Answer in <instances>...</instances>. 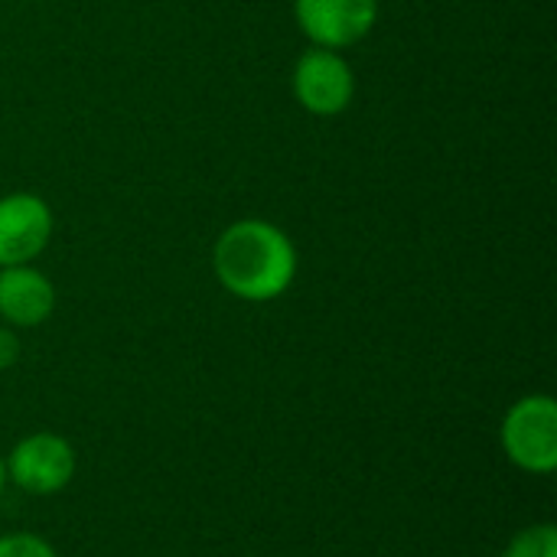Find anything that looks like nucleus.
Segmentation results:
<instances>
[{
	"label": "nucleus",
	"mask_w": 557,
	"mask_h": 557,
	"mask_svg": "<svg viewBox=\"0 0 557 557\" xmlns=\"http://www.w3.org/2000/svg\"><path fill=\"white\" fill-rule=\"evenodd\" d=\"M52 235V212L39 196L13 193L0 199V268L29 264Z\"/></svg>",
	"instance_id": "obj_6"
},
{
	"label": "nucleus",
	"mask_w": 557,
	"mask_h": 557,
	"mask_svg": "<svg viewBox=\"0 0 557 557\" xmlns=\"http://www.w3.org/2000/svg\"><path fill=\"white\" fill-rule=\"evenodd\" d=\"M20 359V339L13 336V330H0V372L10 369Z\"/></svg>",
	"instance_id": "obj_10"
},
{
	"label": "nucleus",
	"mask_w": 557,
	"mask_h": 557,
	"mask_svg": "<svg viewBox=\"0 0 557 557\" xmlns=\"http://www.w3.org/2000/svg\"><path fill=\"white\" fill-rule=\"evenodd\" d=\"M219 284L251 304L277 300L297 274V251L290 238L271 222H235L228 225L212 251Z\"/></svg>",
	"instance_id": "obj_1"
},
{
	"label": "nucleus",
	"mask_w": 557,
	"mask_h": 557,
	"mask_svg": "<svg viewBox=\"0 0 557 557\" xmlns=\"http://www.w3.org/2000/svg\"><path fill=\"white\" fill-rule=\"evenodd\" d=\"M0 557H55L52 545L29 532L0 535Z\"/></svg>",
	"instance_id": "obj_9"
},
{
	"label": "nucleus",
	"mask_w": 557,
	"mask_h": 557,
	"mask_svg": "<svg viewBox=\"0 0 557 557\" xmlns=\"http://www.w3.org/2000/svg\"><path fill=\"white\" fill-rule=\"evenodd\" d=\"M503 557H557V529L552 522H542L516 532Z\"/></svg>",
	"instance_id": "obj_8"
},
{
	"label": "nucleus",
	"mask_w": 557,
	"mask_h": 557,
	"mask_svg": "<svg viewBox=\"0 0 557 557\" xmlns=\"http://www.w3.org/2000/svg\"><path fill=\"white\" fill-rule=\"evenodd\" d=\"M503 450L512 467L548 476L557 470V405L552 395H525L519 398L499 431Z\"/></svg>",
	"instance_id": "obj_2"
},
{
	"label": "nucleus",
	"mask_w": 557,
	"mask_h": 557,
	"mask_svg": "<svg viewBox=\"0 0 557 557\" xmlns=\"http://www.w3.org/2000/svg\"><path fill=\"white\" fill-rule=\"evenodd\" d=\"M7 463V480H13L16 490L29 496H52L62 493L72 476H75V450L65 437L36 431L10 450Z\"/></svg>",
	"instance_id": "obj_3"
},
{
	"label": "nucleus",
	"mask_w": 557,
	"mask_h": 557,
	"mask_svg": "<svg viewBox=\"0 0 557 557\" xmlns=\"http://www.w3.org/2000/svg\"><path fill=\"white\" fill-rule=\"evenodd\" d=\"M3 486H7V463H3V457H0V493H3Z\"/></svg>",
	"instance_id": "obj_11"
},
{
	"label": "nucleus",
	"mask_w": 557,
	"mask_h": 557,
	"mask_svg": "<svg viewBox=\"0 0 557 557\" xmlns=\"http://www.w3.org/2000/svg\"><path fill=\"white\" fill-rule=\"evenodd\" d=\"M294 13L320 49H343L375 26L379 0H294Z\"/></svg>",
	"instance_id": "obj_5"
},
{
	"label": "nucleus",
	"mask_w": 557,
	"mask_h": 557,
	"mask_svg": "<svg viewBox=\"0 0 557 557\" xmlns=\"http://www.w3.org/2000/svg\"><path fill=\"white\" fill-rule=\"evenodd\" d=\"M352 91H356L352 69L343 55H336L333 49H320V46L300 55L294 69V95L310 114L333 117L346 111L352 101Z\"/></svg>",
	"instance_id": "obj_4"
},
{
	"label": "nucleus",
	"mask_w": 557,
	"mask_h": 557,
	"mask_svg": "<svg viewBox=\"0 0 557 557\" xmlns=\"http://www.w3.org/2000/svg\"><path fill=\"white\" fill-rule=\"evenodd\" d=\"M55 310V287L29 264L0 271V317L10 326H39Z\"/></svg>",
	"instance_id": "obj_7"
}]
</instances>
